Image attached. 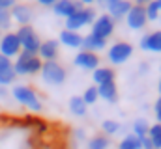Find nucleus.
<instances>
[{"mask_svg":"<svg viewBox=\"0 0 161 149\" xmlns=\"http://www.w3.org/2000/svg\"><path fill=\"white\" fill-rule=\"evenodd\" d=\"M79 2L82 4V6H86V8H88V6H92L94 2H97V0H79Z\"/></svg>","mask_w":161,"mask_h":149,"instance_id":"obj_35","label":"nucleus"},{"mask_svg":"<svg viewBox=\"0 0 161 149\" xmlns=\"http://www.w3.org/2000/svg\"><path fill=\"white\" fill-rule=\"evenodd\" d=\"M114 21L109 13H103V15H97L96 21L92 23V34L103 37V39H109V37L114 34Z\"/></svg>","mask_w":161,"mask_h":149,"instance_id":"obj_8","label":"nucleus"},{"mask_svg":"<svg viewBox=\"0 0 161 149\" xmlns=\"http://www.w3.org/2000/svg\"><path fill=\"white\" fill-rule=\"evenodd\" d=\"M114 2H118V0H97V4H99L101 8H105V9H109Z\"/></svg>","mask_w":161,"mask_h":149,"instance_id":"obj_32","label":"nucleus"},{"mask_svg":"<svg viewBox=\"0 0 161 149\" xmlns=\"http://www.w3.org/2000/svg\"><path fill=\"white\" fill-rule=\"evenodd\" d=\"M11 13L9 9H2L0 8V30H9L11 28Z\"/></svg>","mask_w":161,"mask_h":149,"instance_id":"obj_29","label":"nucleus"},{"mask_svg":"<svg viewBox=\"0 0 161 149\" xmlns=\"http://www.w3.org/2000/svg\"><path fill=\"white\" fill-rule=\"evenodd\" d=\"M107 47V39L96 36V34H86L82 37V50H90V52H97V50H103Z\"/></svg>","mask_w":161,"mask_h":149,"instance_id":"obj_17","label":"nucleus"},{"mask_svg":"<svg viewBox=\"0 0 161 149\" xmlns=\"http://www.w3.org/2000/svg\"><path fill=\"white\" fill-rule=\"evenodd\" d=\"M86 110H88V106H86V103L82 101L80 95H73V97L69 99V112H71L73 116L82 117V116L86 114Z\"/></svg>","mask_w":161,"mask_h":149,"instance_id":"obj_20","label":"nucleus"},{"mask_svg":"<svg viewBox=\"0 0 161 149\" xmlns=\"http://www.w3.org/2000/svg\"><path fill=\"white\" fill-rule=\"evenodd\" d=\"M148 23V17H146V8H141V6H131L129 13L125 15V24L129 30L137 32V30H144Z\"/></svg>","mask_w":161,"mask_h":149,"instance_id":"obj_9","label":"nucleus"},{"mask_svg":"<svg viewBox=\"0 0 161 149\" xmlns=\"http://www.w3.org/2000/svg\"><path fill=\"white\" fill-rule=\"evenodd\" d=\"M41 58L38 54H30V52H25L21 50V54L15 58L13 62V69H15V74H23V76H28V74H38L41 71Z\"/></svg>","mask_w":161,"mask_h":149,"instance_id":"obj_2","label":"nucleus"},{"mask_svg":"<svg viewBox=\"0 0 161 149\" xmlns=\"http://www.w3.org/2000/svg\"><path fill=\"white\" fill-rule=\"evenodd\" d=\"M11 95L17 103H21L23 106H26L28 110L32 112H41L43 110V105H41L38 93L30 88V86H25V84H15L11 88Z\"/></svg>","mask_w":161,"mask_h":149,"instance_id":"obj_1","label":"nucleus"},{"mask_svg":"<svg viewBox=\"0 0 161 149\" xmlns=\"http://www.w3.org/2000/svg\"><path fill=\"white\" fill-rule=\"evenodd\" d=\"M82 34L80 32H73V30H62L60 36H58V41L60 45L68 47V49H82Z\"/></svg>","mask_w":161,"mask_h":149,"instance_id":"obj_15","label":"nucleus"},{"mask_svg":"<svg viewBox=\"0 0 161 149\" xmlns=\"http://www.w3.org/2000/svg\"><path fill=\"white\" fill-rule=\"evenodd\" d=\"M148 131H150V123L144 119V117H139V119H135L133 121V134L135 136H139V138H144V136H148Z\"/></svg>","mask_w":161,"mask_h":149,"instance_id":"obj_22","label":"nucleus"},{"mask_svg":"<svg viewBox=\"0 0 161 149\" xmlns=\"http://www.w3.org/2000/svg\"><path fill=\"white\" fill-rule=\"evenodd\" d=\"M131 6H133L131 0H118V2H114L107 11H109V15L113 17V21L116 23V21H120V19H125V15L129 13Z\"/></svg>","mask_w":161,"mask_h":149,"instance_id":"obj_18","label":"nucleus"},{"mask_svg":"<svg viewBox=\"0 0 161 149\" xmlns=\"http://www.w3.org/2000/svg\"><path fill=\"white\" fill-rule=\"evenodd\" d=\"M11 21H15L19 26H28L34 19V9L28 6V4H15L11 9Z\"/></svg>","mask_w":161,"mask_h":149,"instance_id":"obj_10","label":"nucleus"},{"mask_svg":"<svg viewBox=\"0 0 161 149\" xmlns=\"http://www.w3.org/2000/svg\"><path fill=\"white\" fill-rule=\"evenodd\" d=\"M73 64L84 71H96L99 67V56L96 52H90V50H80L73 58Z\"/></svg>","mask_w":161,"mask_h":149,"instance_id":"obj_11","label":"nucleus"},{"mask_svg":"<svg viewBox=\"0 0 161 149\" xmlns=\"http://www.w3.org/2000/svg\"><path fill=\"white\" fill-rule=\"evenodd\" d=\"M139 47L141 50L144 52H161V30H152V32H146L144 36L141 37L139 41Z\"/></svg>","mask_w":161,"mask_h":149,"instance_id":"obj_12","label":"nucleus"},{"mask_svg":"<svg viewBox=\"0 0 161 149\" xmlns=\"http://www.w3.org/2000/svg\"><path fill=\"white\" fill-rule=\"evenodd\" d=\"M56 2H58V0H38V4H40V6H45V8H53Z\"/></svg>","mask_w":161,"mask_h":149,"instance_id":"obj_33","label":"nucleus"},{"mask_svg":"<svg viewBox=\"0 0 161 149\" xmlns=\"http://www.w3.org/2000/svg\"><path fill=\"white\" fill-rule=\"evenodd\" d=\"M15 78H17V74H15V69H13V64L8 65V67H2V69H0V86H2V88L13 84Z\"/></svg>","mask_w":161,"mask_h":149,"instance_id":"obj_23","label":"nucleus"},{"mask_svg":"<svg viewBox=\"0 0 161 149\" xmlns=\"http://www.w3.org/2000/svg\"><path fill=\"white\" fill-rule=\"evenodd\" d=\"M21 41L15 32H6L4 36L0 37V54L6 58H17L21 54Z\"/></svg>","mask_w":161,"mask_h":149,"instance_id":"obj_7","label":"nucleus"},{"mask_svg":"<svg viewBox=\"0 0 161 149\" xmlns=\"http://www.w3.org/2000/svg\"><path fill=\"white\" fill-rule=\"evenodd\" d=\"M109 146H111V140L105 134H96L88 140V149H107Z\"/></svg>","mask_w":161,"mask_h":149,"instance_id":"obj_24","label":"nucleus"},{"mask_svg":"<svg viewBox=\"0 0 161 149\" xmlns=\"http://www.w3.org/2000/svg\"><path fill=\"white\" fill-rule=\"evenodd\" d=\"M58 50H60V43L56 39H45L41 41L38 56L41 58V62H51V60H56Z\"/></svg>","mask_w":161,"mask_h":149,"instance_id":"obj_14","label":"nucleus"},{"mask_svg":"<svg viewBox=\"0 0 161 149\" xmlns=\"http://www.w3.org/2000/svg\"><path fill=\"white\" fill-rule=\"evenodd\" d=\"M159 15H161L159 6L156 4V0H152L146 6V17H148V21H159Z\"/></svg>","mask_w":161,"mask_h":149,"instance_id":"obj_28","label":"nucleus"},{"mask_svg":"<svg viewBox=\"0 0 161 149\" xmlns=\"http://www.w3.org/2000/svg\"><path fill=\"white\" fill-rule=\"evenodd\" d=\"M152 0H133V6H141V8H146Z\"/></svg>","mask_w":161,"mask_h":149,"instance_id":"obj_34","label":"nucleus"},{"mask_svg":"<svg viewBox=\"0 0 161 149\" xmlns=\"http://www.w3.org/2000/svg\"><path fill=\"white\" fill-rule=\"evenodd\" d=\"M40 74H41V78H43V82L49 84V86H60V84H64L66 82V76H68L64 65H60L56 60L43 62Z\"/></svg>","mask_w":161,"mask_h":149,"instance_id":"obj_3","label":"nucleus"},{"mask_svg":"<svg viewBox=\"0 0 161 149\" xmlns=\"http://www.w3.org/2000/svg\"><path fill=\"white\" fill-rule=\"evenodd\" d=\"M96 9L94 8H86L82 6L79 11H75L69 19H66V30H73V32H79L80 28L84 26H92V23L96 21Z\"/></svg>","mask_w":161,"mask_h":149,"instance_id":"obj_4","label":"nucleus"},{"mask_svg":"<svg viewBox=\"0 0 161 149\" xmlns=\"http://www.w3.org/2000/svg\"><path fill=\"white\" fill-rule=\"evenodd\" d=\"M118 149H142V144H141V138L135 136L133 132L125 134L122 138V142L118 144Z\"/></svg>","mask_w":161,"mask_h":149,"instance_id":"obj_21","label":"nucleus"},{"mask_svg":"<svg viewBox=\"0 0 161 149\" xmlns=\"http://www.w3.org/2000/svg\"><path fill=\"white\" fill-rule=\"evenodd\" d=\"M148 138L152 140L154 149H161V123H154V125H150Z\"/></svg>","mask_w":161,"mask_h":149,"instance_id":"obj_25","label":"nucleus"},{"mask_svg":"<svg viewBox=\"0 0 161 149\" xmlns=\"http://www.w3.org/2000/svg\"><path fill=\"white\" fill-rule=\"evenodd\" d=\"M82 8L79 0H58L54 6H53V13L56 17H62V19H69L75 11H79Z\"/></svg>","mask_w":161,"mask_h":149,"instance_id":"obj_13","label":"nucleus"},{"mask_svg":"<svg viewBox=\"0 0 161 149\" xmlns=\"http://www.w3.org/2000/svg\"><path fill=\"white\" fill-rule=\"evenodd\" d=\"M19 41H21V49L25 52H30V54H38L40 50V45H41V39L40 36L36 34V30L28 24V26H19V30L15 32Z\"/></svg>","mask_w":161,"mask_h":149,"instance_id":"obj_6","label":"nucleus"},{"mask_svg":"<svg viewBox=\"0 0 161 149\" xmlns=\"http://www.w3.org/2000/svg\"><path fill=\"white\" fill-rule=\"evenodd\" d=\"M101 131H103L105 136H114V134H118V131H120V123H118L116 119H105V121L101 123Z\"/></svg>","mask_w":161,"mask_h":149,"instance_id":"obj_27","label":"nucleus"},{"mask_svg":"<svg viewBox=\"0 0 161 149\" xmlns=\"http://www.w3.org/2000/svg\"><path fill=\"white\" fill-rule=\"evenodd\" d=\"M114 76H116V73H114V69L113 67H97L96 71H92V80H94V84L96 86H99V84H103V82H111V80H114Z\"/></svg>","mask_w":161,"mask_h":149,"instance_id":"obj_19","label":"nucleus"},{"mask_svg":"<svg viewBox=\"0 0 161 149\" xmlns=\"http://www.w3.org/2000/svg\"><path fill=\"white\" fill-rule=\"evenodd\" d=\"M159 24H161V15H159Z\"/></svg>","mask_w":161,"mask_h":149,"instance_id":"obj_39","label":"nucleus"},{"mask_svg":"<svg viewBox=\"0 0 161 149\" xmlns=\"http://www.w3.org/2000/svg\"><path fill=\"white\" fill-rule=\"evenodd\" d=\"M133 52H135V47L131 43H127V41H116V43H113L109 47L107 58H109V62L113 65H122V64H125L133 56Z\"/></svg>","mask_w":161,"mask_h":149,"instance_id":"obj_5","label":"nucleus"},{"mask_svg":"<svg viewBox=\"0 0 161 149\" xmlns=\"http://www.w3.org/2000/svg\"><path fill=\"white\" fill-rule=\"evenodd\" d=\"M17 4V0H0V8L2 9H11Z\"/></svg>","mask_w":161,"mask_h":149,"instance_id":"obj_31","label":"nucleus"},{"mask_svg":"<svg viewBox=\"0 0 161 149\" xmlns=\"http://www.w3.org/2000/svg\"><path fill=\"white\" fill-rule=\"evenodd\" d=\"M156 4H158V6H159V9H161V0H156Z\"/></svg>","mask_w":161,"mask_h":149,"instance_id":"obj_38","label":"nucleus"},{"mask_svg":"<svg viewBox=\"0 0 161 149\" xmlns=\"http://www.w3.org/2000/svg\"><path fill=\"white\" fill-rule=\"evenodd\" d=\"M82 101L86 103V106H90V105H96L97 103V99H99V93H97V86H88L84 91H82Z\"/></svg>","mask_w":161,"mask_h":149,"instance_id":"obj_26","label":"nucleus"},{"mask_svg":"<svg viewBox=\"0 0 161 149\" xmlns=\"http://www.w3.org/2000/svg\"><path fill=\"white\" fill-rule=\"evenodd\" d=\"M97 93H99V99H103L107 103H116L118 101V86H116L114 80L99 84L97 86Z\"/></svg>","mask_w":161,"mask_h":149,"instance_id":"obj_16","label":"nucleus"},{"mask_svg":"<svg viewBox=\"0 0 161 149\" xmlns=\"http://www.w3.org/2000/svg\"><path fill=\"white\" fill-rule=\"evenodd\" d=\"M154 114H156V123H161V95L158 97V101L154 105Z\"/></svg>","mask_w":161,"mask_h":149,"instance_id":"obj_30","label":"nucleus"},{"mask_svg":"<svg viewBox=\"0 0 161 149\" xmlns=\"http://www.w3.org/2000/svg\"><path fill=\"white\" fill-rule=\"evenodd\" d=\"M75 136H77V138H84V132H82V131H80V129H77V131H75Z\"/></svg>","mask_w":161,"mask_h":149,"instance_id":"obj_36","label":"nucleus"},{"mask_svg":"<svg viewBox=\"0 0 161 149\" xmlns=\"http://www.w3.org/2000/svg\"><path fill=\"white\" fill-rule=\"evenodd\" d=\"M158 91H159V95H161V76H159V82H158Z\"/></svg>","mask_w":161,"mask_h":149,"instance_id":"obj_37","label":"nucleus"},{"mask_svg":"<svg viewBox=\"0 0 161 149\" xmlns=\"http://www.w3.org/2000/svg\"><path fill=\"white\" fill-rule=\"evenodd\" d=\"M0 37H2V30H0Z\"/></svg>","mask_w":161,"mask_h":149,"instance_id":"obj_40","label":"nucleus"}]
</instances>
